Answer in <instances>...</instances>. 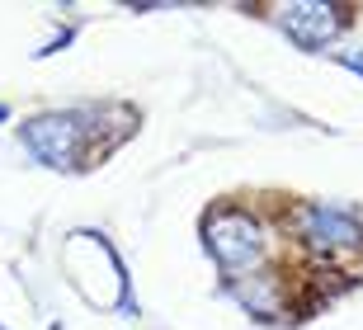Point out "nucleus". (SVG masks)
Segmentation results:
<instances>
[{"label":"nucleus","instance_id":"2","mask_svg":"<svg viewBox=\"0 0 363 330\" xmlns=\"http://www.w3.org/2000/svg\"><path fill=\"white\" fill-rule=\"evenodd\" d=\"M24 137L33 142V151H43V156L57 160V165H67L71 146L81 142V128H76V119H67V114H52V119H33L24 128Z\"/></svg>","mask_w":363,"mask_h":330},{"label":"nucleus","instance_id":"1","mask_svg":"<svg viewBox=\"0 0 363 330\" xmlns=\"http://www.w3.org/2000/svg\"><path fill=\"white\" fill-rule=\"evenodd\" d=\"M208 246L217 251V260L227 264V274L236 278V283H241L245 274L264 269V226H259L255 217H236V212L213 217V222H208Z\"/></svg>","mask_w":363,"mask_h":330}]
</instances>
